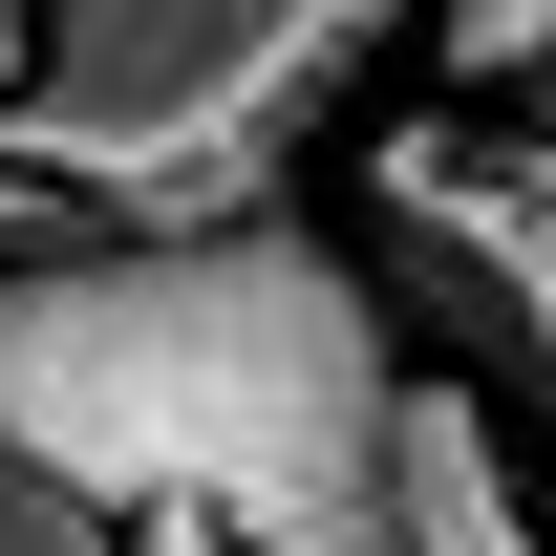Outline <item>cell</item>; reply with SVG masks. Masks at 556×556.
Masks as SVG:
<instances>
[{
  "mask_svg": "<svg viewBox=\"0 0 556 556\" xmlns=\"http://www.w3.org/2000/svg\"><path fill=\"white\" fill-rule=\"evenodd\" d=\"M386 407V278L300 236V193L214 236L0 257V450H43L86 514H214L236 556H407Z\"/></svg>",
  "mask_w": 556,
  "mask_h": 556,
  "instance_id": "6da1fadb",
  "label": "cell"
},
{
  "mask_svg": "<svg viewBox=\"0 0 556 556\" xmlns=\"http://www.w3.org/2000/svg\"><path fill=\"white\" fill-rule=\"evenodd\" d=\"M129 556H236V535H214V514H129Z\"/></svg>",
  "mask_w": 556,
  "mask_h": 556,
  "instance_id": "ba28073f",
  "label": "cell"
},
{
  "mask_svg": "<svg viewBox=\"0 0 556 556\" xmlns=\"http://www.w3.org/2000/svg\"><path fill=\"white\" fill-rule=\"evenodd\" d=\"M0 556H129V514H86L43 450H0Z\"/></svg>",
  "mask_w": 556,
  "mask_h": 556,
  "instance_id": "8992f818",
  "label": "cell"
},
{
  "mask_svg": "<svg viewBox=\"0 0 556 556\" xmlns=\"http://www.w3.org/2000/svg\"><path fill=\"white\" fill-rule=\"evenodd\" d=\"M535 407H556V386H535Z\"/></svg>",
  "mask_w": 556,
  "mask_h": 556,
  "instance_id": "9c48e42d",
  "label": "cell"
},
{
  "mask_svg": "<svg viewBox=\"0 0 556 556\" xmlns=\"http://www.w3.org/2000/svg\"><path fill=\"white\" fill-rule=\"evenodd\" d=\"M428 86H471V108H556V0H428Z\"/></svg>",
  "mask_w": 556,
  "mask_h": 556,
  "instance_id": "5b68a950",
  "label": "cell"
},
{
  "mask_svg": "<svg viewBox=\"0 0 556 556\" xmlns=\"http://www.w3.org/2000/svg\"><path fill=\"white\" fill-rule=\"evenodd\" d=\"M386 514H407V556H556L535 492H514V407L492 386H407L386 407Z\"/></svg>",
  "mask_w": 556,
  "mask_h": 556,
  "instance_id": "277c9868",
  "label": "cell"
},
{
  "mask_svg": "<svg viewBox=\"0 0 556 556\" xmlns=\"http://www.w3.org/2000/svg\"><path fill=\"white\" fill-rule=\"evenodd\" d=\"M343 193H364V236H386L407 300H450L492 364H535V386H556V108H514V129L407 108V129H364Z\"/></svg>",
  "mask_w": 556,
  "mask_h": 556,
  "instance_id": "3957f363",
  "label": "cell"
},
{
  "mask_svg": "<svg viewBox=\"0 0 556 556\" xmlns=\"http://www.w3.org/2000/svg\"><path fill=\"white\" fill-rule=\"evenodd\" d=\"M22 86H43V0H0V108H22Z\"/></svg>",
  "mask_w": 556,
  "mask_h": 556,
  "instance_id": "52a82bcc",
  "label": "cell"
},
{
  "mask_svg": "<svg viewBox=\"0 0 556 556\" xmlns=\"http://www.w3.org/2000/svg\"><path fill=\"white\" fill-rule=\"evenodd\" d=\"M386 43H428V0H43V86L0 108V150L108 236H214L300 193L321 108Z\"/></svg>",
  "mask_w": 556,
  "mask_h": 556,
  "instance_id": "7a4b0ae2",
  "label": "cell"
}]
</instances>
